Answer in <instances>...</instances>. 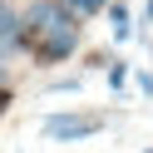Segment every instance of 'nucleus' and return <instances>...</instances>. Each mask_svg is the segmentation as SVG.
<instances>
[{"label":"nucleus","mask_w":153,"mask_h":153,"mask_svg":"<svg viewBox=\"0 0 153 153\" xmlns=\"http://www.w3.org/2000/svg\"><path fill=\"white\" fill-rule=\"evenodd\" d=\"M109 20H114V35H119V40H128V35H133V25H128V5H109Z\"/></svg>","instance_id":"3"},{"label":"nucleus","mask_w":153,"mask_h":153,"mask_svg":"<svg viewBox=\"0 0 153 153\" xmlns=\"http://www.w3.org/2000/svg\"><path fill=\"white\" fill-rule=\"evenodd\" d=\"M138 89H143V94H153V74H138Z\"/></svg>","instance_id":"5"},{"label":"nucleus","mask_w":153,"mask_h":153,"mask_svg":"<svg viewBox=\"0 0 153 153\" xmlns=\"http://www.w3.org/2000/svg\"><path fill=\"white\" fill-rule=\"evenodd\" d=\"M109 0H69V10H79V15H94V10H104Z\"/></svg>","instance_id":"4"},{"label":"nucleus","mask_w":153,"mask_h":153,"mask_svg":"<svg viewBox=\"0 0 153 153\" xmlns=\"http://www.w3.org/2000/svg\"><path fill=\"white\" fill-rule=\"evenodd\" d=\"M0 84H5V64H0Z\"/></svg>","instance_id":"7"},{"label":"nucleus","mask_w":153,"mask_h":153,"mask_svg":"<svg viewBox=\"0 0 153 153\" xmlns=\"http://www.w3.org/2000/svg\"><path fill=\"white\" fill-rule=\"evenodd\" d=\"M79 45V25H74V15H59V20L45 30V45H40V59L45 64H54V59H64V54Z\"/></svg>","instance_id":"2"},{"label":"nucleus","mask_w":153,"mask_h":153,"mask_svg":"<svg viewBox=\"0 0 153 153\" xmlns=\"http://www.w3.org/2000/svg\"><path fill=\"white\" fill-rule=\"evenodd\" d=\"M143 20H153V0H148V5H143Z\"/></svg>","instance_id":"6"},{"label":"nucleus","mask_w":153,"mask_h":153,"mask_svg":"<svg viewBox=\"0 0 153 153\" xmlns=\"http://www.w3.org/2000/svg\"><path fill=\"white\" fill-rule=\"evenodd\" d=\"M40 128H45V138H89V133L104 128V119H94V114H50Z\"/></svg>","instance_id":"1"}]
</instances>
